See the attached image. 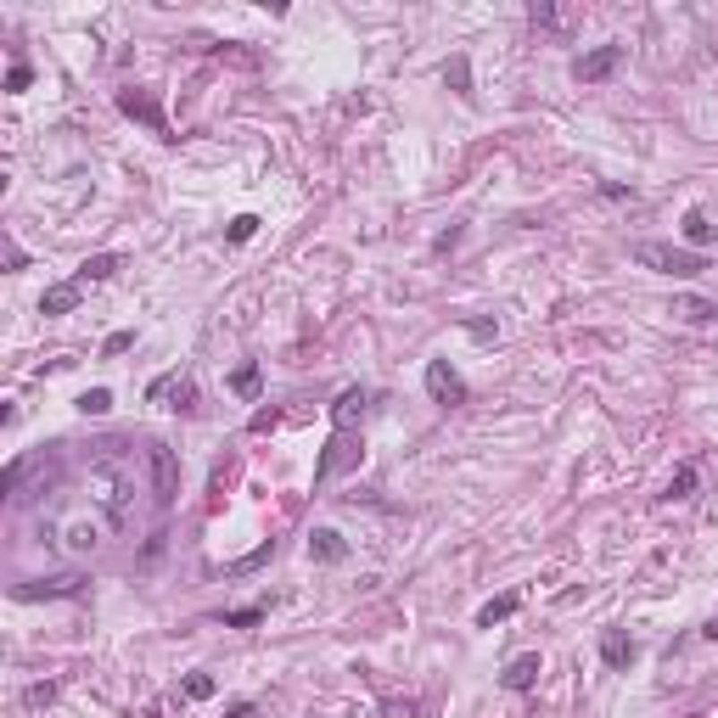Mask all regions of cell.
<instances>
[{
    "label": "cell",
    "mask_w": 718,
    "mask_h": 718,
    "mask_svg": "<svg viewBox=\"0 0 718 718\" xmlns=\"http://www.w3.org/2000/svg\"><path fill=\"white\" fill-rule=\"evenodd\" d=\"M259 618H264V606H236V611H219V623H225V628H252Z\"/></svg>",
    "instance_id": "obj_21"
},
{
    "label": "cell",
    "mask_w": 718,
    "mask_h": 718,
    "mask_svg": "<svg viewBox=\"0 0 718 718\" xmlns=\"http://www.w3.org/2000/svg\"><path fill=\"white\" fill-rule=\"evenodd\" d=\"M118 264H124L118 252H96V259H84V264H79V286H90V281H113V276H118Z\"/></svg>",
    "instance_id": "obj_14"
},
{
    "label": "cell",
    "mask_w": 718,
    "mask_h": 718,
    "mask_svg": "<svg viewBox=\"0 0 718 718\" xmlns=\"http://www.w3.org/2000/svg\"><path fill=\"white\" fill-rule=\"evenodd\" d=\"M539 673H544V662H539V651H522V657H511L505 662V673H500V685L511 690V696H527L539 685Z\"/></svg>",
    "instance_id": "obj_9"
},
{
    "label": "cell",
    "mask_w": 718,
    "mask_h": 718,
    "mask_svg": "<svg viewBox=\"0 0 718 718\" xmlns=\"http://www.w3.org/2000/svg\"><path fill=\"white\" fill-rule=\"evenodd\" d=\"M180 696H185V702H208V696H214V673H192Z\"/></svg>",
    "instance_id": "obj_22"
},
{
    "label": "cell",
    "mask_w": 718,
    "mask_h": 718,
    "mask_svg": "<svg viewBox=\"0 0 718 718\" xmlns=\"http://www.w3.org/2000/svg\"><path fill=\"white\" fill-rule=\"evenodd\" d=\"M673 314H685V321L707 326V321H718V303H707V298H680V303H673Z\"/></svg>",
    "instance_id": "obj_16"
},
{
    "label": "cell",
    "mask_w": 718,
    "mask_h": 718,
    "mask_svg": "<svg viewBox=\"0 0 718 718\" xmlns=\"http://www.w3.org/2000/svg\"><path fill=\"white\" fill-rule=\"evenodd\" d=\"M225 718H259V707H252V702H236V707H230Z\"/></svg>",
    "instance_id": "obj_32"
},
{
    "label": "cell",
    "mask_w": 718,
    "mask_h": 718,
    "mask_svg": "<svg viewBox=\"0 0 718 718\" xmlns=\"http://www.w3.org/2000/svg\"><path fill=\"white\" fill-rule=\"evenodd\" d=\"M309 556L326 561V567H337V561L348 556V544H343V534H337V527H314V534H309Z\"/></svg>",
    "instance_id": "obj_10"
},
{
    "label": "cell",
    "mask_w": 718,
    "mask_h": 718,
    "mask_svg": "<svg viewBox=\"0 0 718 718\" xmlns=\"http://www.w3.org/2000/svg\"><path fill=\"white\" fill-rule=\"evenodd\" d=\"M29 79H34V73H29V62H17V68L6 73V90H12V96H17V90H29Z\"/></svg>",
    "instance_id": "obj_28"
},
{
    "label": "cell",
    "mask_w": 718,
    "mask_h": 718,
    "mask_svg": "<svg viewBox=\"0 0 718 718\" xmlns=\"http://www.w3.org/2000/svg\"><path fill=\"white\" fill-rule=\"evenodd\" d=\"M365 405H371L365 388H343L337 405H331V421H337V427H354V415H365Z\"/></svg>",
    "instance_id": "obj_13"
},
{
    "label": "cell",
    "mask_w": 718,
    "mask_h": 718,
    "mask_svg": "<svg viewBox=\"0 0 718 718\" xmlns=\"http://www.w3.org/2000/svg\"><path fill=\"white\" fill-rule=\"evenodd\" d=\"M388 713H393V718H410V713H415V702H388Z\"/></svg>",
    "instance_id": "obj_33"
},
{
    "label": "cell",
    "mask_w": 718,
    "mask_h": 718,
    "mask_svg": "<svg viewBox=\"0 0 718 718\" xmlns=\"http://www.w3.org/2000/svg\"><path fill=\"white\" fill-rule=\"evenodd\" d=\"M522 601L517 595H500V601H489V606H483L477 611V628H494V623H505V618H511V611H517Z\"/></svg>",
    "instance_id": "obj_15"
},
{
    "label": "cell",
    "mask_w": 718,
    "mask_h": 718,
    "mask_svg": "<svg viewBox=\"0 0 718 718\" xmlns=\"http://www.w3.org/2000/svg\"><path fill=\"white\" fill-rule=\"evenodd\" d=\"M618 62H623V46H595V51H584L573 62V79L578 84H601L606 73H618Z\"/></svg>",
    "instance_id": "obj_6"
},
{
    "label": "cell",
    "mask_w": 718,
    "mask_h": 718,
    "mask_svg": "<svg viewBox=\"0 0 718 718\" xmlns=\"http://www.w3.org/2000/svg\"><path fill=\"white\" fill-rule=\"evenodd\" d=\"M146 466H152V505L158 511H168L175 505V494H180V466H175V449L168 443H146Z\"/></svg>",
    "instance_id": "obj_4"
},
{
    "label": "cell",
    "mask_w": 718,
    "mask_h": 718,
    "mask_svg": "<svg viewBox=\"0 0 718 718\" xmlns=\"http://www.w3.org/2000/svg\"><path fill=\"white\" fill-rule=\"evenodd\" d=\"M685 236H690V247H707L713 242V225H707L702 208H690V214H685Z\"/></svg>",
    "instance_id": "obj_17"
},
{
    "label": "cell",
    "mask_w": 718,
    "mask_h": 718,
    "mask_svg": "<svg viewBox=\"0 0 718 718\" xmlns=\"http://www.w3.org/2000/svg\"><path fill=\"white\" fill-rule=\"evenodd\" d=\"M124 348H135V331H113L107 343H101V354H124Z\"/></svg>",
    "instance_id": "obj_29"
},
{
    "label": "cell",
    "mask_w": 718,
    "mask_h": 718,
    "mask_svg": "<svg viewBox=\"0 0 718 718\" xmlns=\"http://www.w3.org/2000/svg\"><path fill=\"white\" fill-rule=\"evenodd\" d=\"M51 702H56V680L29 685V690H23V707H51Z\"/></svg>",
    "instance_id": "obj_24"
},
{
    "label": "cell",
    "mask_w": 718,
    "mask_h": 718,
    "mask_svg": "<svg viewBox=\"0 0 718 718\" xmlns=\"http://www.w3.org/2000/svg\"><path fill=\"white\" fill-rule=\"evenodd\" d=\"M101 449H107V443H101ZM113 460V449L96 460V472H90V489H96V500H101V511H107V522L113 527H130V517H135V483H130V472H113L107 466Z\"/></svg>",
    "instance_id": "obj_1"
},
{
    "label": "cell",
    "mask_w": 718,
    "mask_h": 718,
    "mask_svg": "<svg viewBox=\"0 0 718 718\" xmlns=\"http://www.w3.org/2000/svg\"><path fill=\"white\" fill-rule=\"evenodd\" d=\"M276 421H281V410H259V415L247 421V432H269V427H276Z\"/></svg>",
    "instance_id": "obj_30"
},
{
    "label": "cell",
    "mask_w": 718,
    "mask_h": 718,
    "mask_svg": "<svg viewBox=\"0 0 718 718\" xmlns=\"http://www.w3.org/2000/svg\"><path fill=\"white\" fill-rule=\"evenodd\" d=\"M118 107L130 113V118H141L146 130H158V135H168V118H163V107H158V101H152V90H135V84H130V90H118Z\"/></svg>",
    "instance_id": "obj_8"
},
{
    "label": "cell",
    "mask_w": 718,
    "mask_h": 718,
    "mask_svg": "<svg viewBox=\"0 0 718 718\" xmlns=\"http://www.w3.org/2000/svg\"><path fill=\"white\" fill-rule=\"evenodd\" d=\"M443 79L455 84L460 96H472V68H466V56H455V62H443Z\"/></svg>",
    "instance_id": "obj_19"
},
{
    "label": "cell",
    "mask_w": 718,
    "mask_h": 718,
    "mask_svg": "<svg viewBox=\"0 0 718 718\" xmlns=\"http://www.w3.org/2000/svg\"><path fill=\"white\" fill-rule=\"evenodd\" d=\"M252 230H259V219H252V214H236L225 236H230V242H252Z\"/></svg>",
    "instance_id": "obj_26"
},
{
    "label": "cell",
    "mask_w": 718,
    "mask_h": 718,
    "mask_svg": "<svg viewBox=\"0 0 718 718\" xmlns=\"http://www.w3.org/2000/svg\"><path fill=\"white\" fill-rule=\"evenodd\" d=\"M79 281H56V286H46V298H39V314H73L79 309Z\"/></svg>",
    "instance_id": "obj_11"
},
{
    "label": "cell",
    "mask_w": 718,
    "mask_h": 718,
    "mask_svg": "<svg viewBox=\"0 0 718 718\" xmlns=\"http://www.w3.org/2000/svg\"><path fill=\"white\" fill-rule=\"evenodd\" d=\"M628 259L645 264V269H657V276H702V269H707V259L696 247H668V242H635Z\"/></svg>",
    "instance_id": "obj_2"
},
{
    "label": "cell",
    "mask_w": 718,
    "mask_h": 718,
    "mask_svg": "<svg viewBox=\"0 0 718 718\" xmlns=\"http://www.w3.org/2000/svg\"><path fill=\"white\" fill-rule=\"evenodd\" d=\"M259 382H264V371H259V365H242L236 376H230V393H242V398H252V393H259Z\"/></svg>",
    "instance_id": "obj_18"
},
{
    "label": "cell",
    "mask_w": 718,
    "mask_h": 718,
    "mask_svg": "<svg viewBox=\"0 0 718 718\" xmlns=\"http://www.w3.org/2000/svg\"><path fill=\"white\" fill-rule=\"evenodd\" d=\"M359 460H365V438H359L354 427H337L331 432V443L321 449V460H314V483H331V477H343V472H354Z\"/></svg>",
    "instance_id": "obj_3"
},
{
    "label": "cell",
    "mask_w": 718,
    "mask_h": 718,
    "mask_svg": "<svg viewBox=\"0 0 718 718\" xmlns=\"http://www.w3.org/2000/svg\"><path fill=\"white\" fill-rule=\"evenodd\" d=\"M79 410H84V415H107V410H113V393H107V388H90V393L79 398Z\"/></svg>",
    "instance_id": "obj_23"
},
{
    "label": "cell",
    "mask_w": 718,
    "mask_h": 718,
    "mask_svg": "<svg viewBox=\"0 0 718 718\" xmlns=\"http://www.w3.org/2000/svg\"><path fill=\"white\" fill-rule=\"evenodd\" d=\"M601 662L606 668H628V662H635V640H628L623 628H606V635H601Z\"/></svg>",
    "instance_id": "obj_12"
},
{
    "label": "cell",
    "mask_w": 718,
    "mask_h": 718,
    "mask_svg": "<svg viewBox=\"0 0 718 718\" xmlns=\"http://www.w3.org/2000/svg\"><path fill=\"white\" fill-rule=\"evenodd\" d=\"M702 635H707V640H713V645H718V618H713V623H707V628H702Z\"/></svg>",
    "instance_id": "obj_34"
},
{
    "label": "cell",
    "mask_w": 718,
    "mask_h": 718,
    "mask_svg": "<svg viewBox=\"0 0 718 718\" xmlns=\"http://www.w3.org/2000/svg\"><path fill=\"white\" fill-rule=\"evenodd\" d=\"M460 326H466L472 343H494V337H500V326H494V321H460Z\"/></svg>",
    "instance_id": "obj_27"
},
{
    "label": "cell",
    "mask_w": 718,
    "mask_h": 718,
    "mask_svg": "<svg viewBox=\"0 0 718 718\" xmlns=\"http://www.w3.org/2000/svg\"><path fill=\"white\" fill-rule=\"evenodd\" d=\"M527 17H534L539 29H556V23H561V12H556V6H534V12H527Z\"/></svg>",
    "instance_id": "obj_31"
},
{
    "label": "cell",
    "mask_w": 718,
    "mask_h": 718,
    "mask_svg": "<svg viewBox=\"0 0 718 718\" xmlns=\"http://www.w3.org/2000/svg\"><path fill=\"white\" fill-rule=\"evenodd\" d=\"M696 494V466H680L673 472V483H668V494L662 500H690Z\"/></svg>",
    "instance_id": "obj_20"
},
{
    "label": "cell",
    "mask_w": 718,
    "mask_h": 718,
    "mask_svg": "<svg viewBox=\"0 0 718 718\" xmlns=\"http://www.w3.org/2000/svg\"><path fill=\"white\" fill-rule=\"evenodd\" d=\"M269 556H276V544H259V551H252V556H242V561H230L225 573H252V567H264Z\"/></svg>",
    "instance_id": "obj_25"
},
{
    "label": "cell",
    "mask_w": 718,
    "mask_h": 718,
    "mask_svg": "<svg viewBox=\"0 0 718 718\" xmlns=\"http://www.w3.org/2000/svg\"><path fill=\"white\" fill-rule=\"evenodd\" d=\"M84 573H56V578H34V584H17L12 595L17 601H56V595H79Z\"/></svg>",
    "instance_id": "obj_7"
},
{
    "label": "cell",
    "mask_w": 718,
    "mask_h": 718,
    "mask_svg": "<svg viewBox=\"0 0 718 718\" xmlns=\"http://www.w3.org/2000/svg\"><path fill=\"white\" fill-rule=\"evenodd\" d=\"M427 393H432V405H466V382H460V371L449 365V359H427Z\"/></svg>",
    "instance_id": "obj_5"
}]
</instances>
